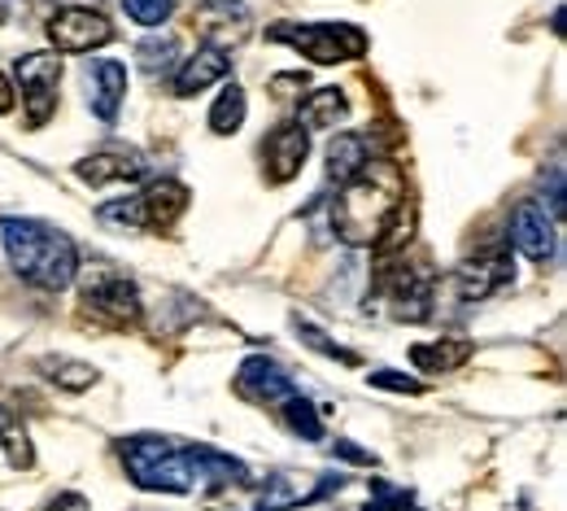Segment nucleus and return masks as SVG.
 I'll list each match as a JSON object with an SVG mask.
<instances>
[{
    "instance_id": "5701e85b",
    "label": "nucleus",
    "mask_w": 567,
    "mask_h": 511,
    "mask_svg": "<svg viewBox=\"0 0 567 511\" xmlns=\"http://www.w3.org/2000/svg\"><path fill=\"white\" fill-rule=\"evenodd\" d=\"M40 371H44L53 385L71 389V394H83V389H92V385H96V367L79 364V359H62V355H49V359H40Z\"/></svg>"
},
{
    "instance_id": "7c9ffc66",
    "label": "nucleus",
    "mask_w": 567,
    "mask_h": 511,
    "mask_svg": "<svg viewBox=\"0 0 567 511\" xmlns=\"http://www.w3.org/2000/svg\"><path fill=\"white\" fill-rule=\"evenodd\" d=\"M13 110V83H9V74L0 71V114H9Z\"/></svg>"
},
{
    "instance_id": "dca6fc26",
    "label": "nucleus",
    "mask_w": 567,
    "mask_h": 511,
    "mask_svg": "<svg viewBox=\"0 0 567 511\" xmlns=\"http://www.w3.org/2000/svg\"><path fill=\"white\" fill-rule=\"evenodd\" d=\"M227 71H231V62H227L218 49H197L193 58L179 62V71H175V92H179V96H197V92H206L210 83H218Z\"/></svg>"
},
{
    "instance_id": "ddd939ff",
    "label": "nucleus",
    "mask_w": 567,
    "mask_h": 511,
    "mask_svg": "<svg viewBox=\"0 0 567 511\" xmlns=\"http://www.w3.org/2000/svg\"><path fill=\"white\" fill-rule=\"evenodd\" d=\"M506 280H511V254H506L502 245L476 254V258H467V263L454 272V285H458V297H463V302H481V297H489L494 289H502Z\"/></svg>"
},
{
    "instance_id": "c85d7f7f",
    "label": "nucleus",
    "mask_w": 567,
    "mask_h": 511,
    "mask_svg": "<svg viewBox=\"0 0 567 511\" xmlns=\"http://www.w3.org/2000/svg\"><path fill=\"white\" fill-rule=\"evenodd\" d=\"M332 454H341V459H350V463H367V468L375 463V454L354 446V441H332Z\"/></svg>"
},
{
    "instance_id": "2eb2a0df",
    "label": "nucleus",
    "mask_w": 567,
    "mask_h": 511,
    "mask_svg": "<svg viewBox=\"0 0 567 511\" xmlns=\"http://www.w3.org/2000/svg\"><path fill=\"white\" fill-rule=\"evenodd\" d=\"M346 119H350V101H346L341 88H315L297 105V127H306V132H328V127H337Z\"/></svg>"
},
{
    "instance_id": "393cba45",
    "label": "nucleus",
    "mask_w": 567,
    "mask_h": 511,
    "mask_svg": "<svg viewBox=\"0 0 567 511\" xmlns=\"http://www.w3.org/2000/svg\"><path fill=\"white\" fill-rule=\"evenodd\" d=\"M96 219H101V223H118L123 232H144V227H148V223H144L141 197H118V202L101 206V211H96Z\"/></svg>"
},
{
    "instance_id": "6ab92c4d",
    "label": "nucleus",
    "mask_w": 567,
    "mask_h": 511,
    "mask_svg": "<svg viewBox=\"0 0 567 511\" xmlns=\"http://www.w3.org/2000/svg\"><path fill=\"white\" fill-rule=\"evenodd\" d=\"M472 355H476V346L463 341V337H445V341H420V346H411V364L420 367V371H458Z\"/></svg>"
},
{
    "instance_id": "a878e982",
    "label": "nucleus",
    "mask_w": 567,
    "mask_h": 511,
    "mask_svg": "<svg viewBox=\"0 0 567 511\" xmlns=\"http://www.w3.org/2000/svg\"><path fill=\"white\" fill-rule=\"evenodd\" d=\"M123 13L141 27H162L175 13V0H123Z\"/></svg>"
},
{
    "instance_id": "0eeeda50",
    "label": "nucleus",
    "mask_w": 567,
    "mask_h": 511,
    "mask_svg": "<svg viewBox=\"0 0 567 511\" xmlns=\"http://www.w3.org/2000/svg\"><path fill=\"white\" fill-rule=\"evenodd\" d=\"M49 40H53L58 53H92V49H105L114 40V27L96 9L66 4L49 18Z\"/></svg>"
},
{
    "instance_id": "f257e3e1",
    "label": "nucleus",
    "mask_w": 567,
    "mask_h": 511,
    "mask_svg": "<svg viewBox=\"0 0 567 511\" xmlns=\"http://www.w3.org/2000/svg\"><path fill=\"white\" fill-rule=\"evenodd\" d=\"M0 236H4L9 263L18 267L22 280L49 293L71 289V280L79 276V254H74V241L66 232L40 219H0Z\"/></svg>"
},
{
    "instance_id": "9b49d317",
    "label": "nucleus",
    "mask_w": 567,
    "mask_h": 511,
    "mask_svg": "<svg viewBox=\"0 0 567 511\" xmlns=\"http://www.w3.org/2000/svg\"><path fill=\"white\" fill-rule=\"evenodd\" d=\"M306 153H310V136L306 127L297 123H280L262 136V171L271 184H288L301 166H306Z\"/></svg>"
},
{
    "instance_id": "39448f33",
    "label": "nucleus",
    "mask_w": 567,
    "mask_h": 511,
    "mask_svg": "<svg viewBox=\"0 0 567 511\" xmlns=\"http://www.w3.org/2000/svg\"><path fill=\"white\" fill-rule=\"evenodd\" d=\"M83 306H87L101 324L127 328V324L141 319V289H136L123 272H114V267H92V272L83 276Z\"/></svg>"
},
{
    "instance_id": "6e6552de",
    "label": "nucleus",
    "mask_w": 567,
    "mask_h": 511,
    "mask_svg": "<svg viewBox=\"0 0 567 511\" xmlns=\"http://www.w3.org/2000/svg\"><path fill=\"white\" fill-rule=\"evenodd\" d=\"M193 31L206 40V49H236L254 31V13L240 0H202L193 9Z\"/></svg>"
},
{
    "instance_id": "423d86ee",
    "label": "nucleus",
    "mask_w": 567,
    "mask_h": 511,
    "mask_svg": "<svg viewBox=\"0 0 567 511\" xmlns=\"http://www.w3.org/2000/svg\"><path fill=\"white\" fill-rule=\"evenodd\" d=\"M58 83H62V58H53V53L18 58V88H22V105H27L31 127H44L58 114Z\"/></svg>"
},
{
    "instance_id": "4468645a",
    "label": "nucleus",
    "mask_w": 567,
    "mask_h": 511,
    "mask_svg": "<svg viewBox=\"0 0 567 511\" xmlns=\"http://www.w3.org/2000/svg\"><path fill=\"white\" fill-rule=\"evenodd\" d=\"M127 96V67L114 62V58H101L92 74H87V105L101 123H114L118 119V105Z\"/></svg>"
},
{
    "instance_id": "412c9836",
    "label": "nucleus",
    "mask_w": 567,
    "mask_h": 511,
    "mask_svg": "<svg viewBox=\"0 0 567 511\" xmlns=\"http://www.w3.org/2000/svg\"><path fill=\"white\" fill-rule=\"evenodd\" d=\"M136 58H141V71L148 79H166V74L179 67V40L171 35V31H162V35H148L136 44Z\"/></svg>"
},
{
    "instance_id": "1a4fd4ad",
    "label": "nucleus",
    "mask_w": 567,
    "mask_h": 511,
    "mask_svg": "<svg viewBox=\"0 0 567 511\" xmlns=\"http://www.w3.org/2000/svg\"><path fill=\"white\" fill-rule=\"evenodd\" d=\"M236 394L249 407H276V402H288L297 394V385H292V376L276 359L254 355V359H245L240 371H236Z\"/></svg>"
},
{
    "instance_id": "4be33fe9",
    "label": "nucleus",
    "mask_w": 567,
    "mask_h": 511,
    "mask_svg": "<svg viewBox=\"0 0 567 511\" xmlns=\"http://www.w3.org/2000/svg\"><path fill=\"white\" fill-rule=\"evenodd\" d=\"M245 114H249V101H245V88H236V83H227V88L218 92V101H214V110H210V132H214V136H231V132H240V123H245Z\"/></svg>"
},
{
    "instance_id": "9d476101",
    "label": "nucleus",
    "mask_w": 567,
    "mask_h": 511,
    "mask_svg": "<svg viewBox=\"0 0 567 511\" xmlns=\"http://www.w3.org/2000/svg\"><path fill=\"white\" fill-rule=\"evenodd\" d=\"M144 171H148L144 153L127 145H105L96 149L92 157L74 162V175L83 184H92V188H101V184H136V180H144Z\"/></svg>"
},
{
    "instance_id": "f3484780",
    "label": "nucleus",
    "mask_w": 567,
    "mask_h": 511,
    "mask_svg": "<svg viewBox=\"0 0 567 511\" xmlns=\"http://www.w3.org/2000/svg\"><path fill=\"white\" fill-rule=\"evenodd\" d=\"M367 166H371V145H367V136L341 132V136L328 145V180H332V184L346 188V184L358 180Z\"/></svg>"
},
{
    "instance_id": "2f4dec72",
    "label": "nucleus",
    "mask_w": 567,
    "mask_h": 511,
    "mask_svg": "<svg viewBox=\"0 0 567 511\" xmlns=\"http://www.w3.org/2000/svg\"><path fill=\"white\" fill-rule=\"evenodd\" d=\"M0 22H4V0H0Z\"/></svg>"
},
{
    "instance_id": "aec40b11",
    "label": "nucleus",
    "mask_w": 567,
    "mask_h": 511,
    "mask_svg": "<svg viewBox=\"0 0 567 511\" xmlns=\"http://www.w3.org/2000/svg\"><path fill=\"white\" fill-rule=\"evenodd\" d=\"M0 446H4V459H9L13 468H31V463H35L31 429L22 425V416H18L9 402H0Z\"/></svg>"
},
{
    "instance_id": "bb28decb",
    "label": "nucleus",
    "mask_w": 567,
    "mask_h": 511,
    "mask_svg": "<svg viewBox=\"0 0 567 511\" xmlns=\"http://www.w3.org/2000/svg\"><path fill=\"white\" fill-rule=\"evenodd\" d=\"M297 333H301V341L310 346V350H319V355H328V359H341V364H358L354 350H346V346H337V341H328L319 328H310V324H297Z\"/></svg>"
},
{
    "instance_id": "c756f323",
    "label": "nucleus",
    "mask_w": 567,
    "mask_h": 511,
    "mask_svg": "<svg viewBox=\"0 0 567 511\" xmlns=\"http://www.w3.org/2000/svg\"><path fill=\"white\" fill-rule=\"evenodd\" d=\"M44 511H87V499L83 494H58Z\"/></svg>"
},
{
    "instance_id": "20e7f679",
    "label": "nucleus",
    "mask_w": 567,
    "mask_h": 511,
    "mask_svg": "<svg viewBox=\"0 0 567 511\" xmlns=\"http://www.w3.org/2000/svg\"><path fill=\"white\" fill-rule=\"evenodd\" d=\"M267 40L297 49L301 58L319 62V67H337L367 53V35L354 22H280L267 31Z\"/></svg>"
},
{
    "instance_id": "f03ea898",
    "label": "nucleus",
    "mask_w": 567,
    "mask_h": 511,
    "mask_svg": "<svg viewBox=\"0 0 567 511\" xmlns=\"http://www.w3.org/2000/svg\"><path fill=\"white\" fill-rule=\"evenodd\" d=\"M398 206H402V180H398V171L389 162L384 166L371 162L358 180H350L341 188V197L332 206V227L350 245H371L384 232V223H389V215Z\"/></svg>"
},
{
    "instance_id": "f8f14e48",
    "label": "nucleus",
    "mask_w": 567,
    "mask_h": 511,
    "mask_svg": "<svg viewBox=\"0 0 567 511\" xmlns=\"http://www.w3.org/2000/svg\"><path fill=\"white\" fill-rule=\"evenodd\" d=\"M511 241L528 263H550L555 258V219L546 215L542 202H519L511 215Z\"/></svg>"
},
{
    "instance_id": "b1692460",
    "label": "nucleus",
    "mask_w": 567,
    "mask_h": 511,
    "mask_svg": "<svg viewBox=\"0 0 567 511\" xmlns=\"http://www.w3.org/2000/svg\"><path fill=\"white\" fill-rule=\"evenodd\" d=\"M284 420H288V429H292L297 438L323 441V420H319V411H315V402H310V398L292 394V398L284 402Z\"/></svg>"
},
{
    "instance_id": "a211bd4d",
    "label": "nucleus",
    "mask_w": 567,
    "mask_h": 511,
    "mask_svg": "<svg viewBox=\"0 0 567 511\" xmlns=\"http://www.w3.org/2000/svg\"><path fill=\"white\" fill-rule=\"evenodd\" d=\"M141 206L148 227H175V219L188 211V188L179 180H157V184H148Z\"/></svg>"
},
{
    "instance_id": "7ed1b4c3",
    "label": "nucleus",
    "mask_w": 567,
    "mask_h": 511,
    "mask_svg": "<svg viewBox=\"0 0 567 511\" xmlns=\"http://www.w3.org/2000/svg\"><path fill=\"white\" fill-rule=\"evenodd\" d=\"M118 450H123L127 477L141 490H153V494H188V490H197L193 446H184L175 438H157V433H136Z\"/></svg>"
},
{
    "instance_id": "cd10ccee",
    "label": "nucleus",
    "mask_w": 567,
    "mask_h": 511,
    "mask_svg": "<svg viewBox=\"0 0 567 511\" xmlns=\"http://www.w3.org/2000/svg\"><path fill=\"white\" fill-rule=\"evenodd\" d=\"M371 385L375 389H393V394H424V385L415 376H402V371H389V367L371 371Z\"/></svg>"
}]
</instances>
